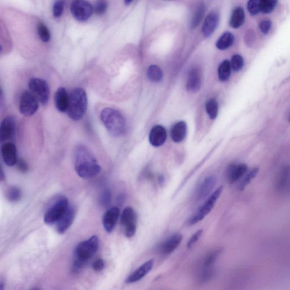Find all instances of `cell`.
Instances as JSON below:
<instances>
[{"instance_id":"obj_31","label":"cell","mask_w":290,"mask_h":290,"mask_svg":"<svg viewBox=\"0 0 290 290\" xmlns=\"http://www.w3.org/2000/svg\"><path fill=\"white\" fill-rule=\"evenodd\" d=\"M206 112L209 118L212 119H215L218 115V103L216 99L212 98L206 102Z\"/></svg>"},{"instance_id":"obj_34","label":"cell","mask_w":290,"mask_h":290,"mask_svg":"<svg viewBox=\"0 0 290 290\" xmlns=\"http://www.w3.org/2000/svg\"><path fill=\"white\" fill-rule=\"evenodd\" d=\"M230 65L231 69L235 72H239V71L242 69L244 66V60L242 56L239 54H235L232 57Z\"/></svg>"},{"instance_id":"obj_37","label":"cell","mask_w":290,"mask_h":290,"mask_svg":"<svg viewBox=\"0 0 290 290\" xmlns=\"http://www.w3.org/2000/svg\"><path fill=\"white\" fill-rule=\"evenodd\" d=\"M21 191L17 187L10 188L7 191V198L11 202H17L21 198Z\"/></svg>"},{"instance_id":"obj_16","label":"cell","mask_w":290,"mask_h":290,"mask_svg":"<svg viewBox=\"0 0 290 290\" xmlns=\"http://www.w3.org/2000/svg\"><path fill=\"white\" fill-rule=\"evenodd\" d=\"M216 183L217 179L213 175L205 178L197 190V199L199 200H202L206 198L208 196L210 195L212 189H214Z\"/></svg>"},{"instance_id":"obj_24","label":"cell","mask_w":290,"mask_h":290,"mask_svg":"<svg viewBox=\"0 0 290 290\" xmlns=\"http://www.w3.org/2000/svg\"><path fill=\"white\" fill-rule=\"evenodd\" d=\"M289 168L284 167L278 175L277 179L276 188L278 192L285 194L289 190Z\"/></svg>"},{"instance_id":"obj_25","label":"cell","mask_w":290,"mask_h":290,"mask_svg":"<svg viewBox=\"0 0 290 290\" xmlns=\"http://www.w3.org/2000/svg\"><path fill=\"white\" fill-rule=\"evenodd\" d=\"M187 124L184 122L175 124L171 130V139L175 142H182L187 134Z\"/></svg>"},{"instance_id":"obj_15","label":"cell","mask_w":290,"mask_h":290,"mask_svg":"<svg viewBox=\"0 0 290 290\" xmlns=\"http://www.w3.org/2000/svg\"><path fill=\"white\" fill-rule=\"evenodd\" d=\"M220 21V16L216 12H211L207 15L202 27V34L206 37L210 36L217 28Z\"/></svg>"},{"instance_id":"obj_40","label":"cell","mask_w":290,"mask_h":290,"mask_svg":"<svg viewBox=\"0 0 290 290\" xmlns=\"http://www.w3.org/2000/svg\"><path fill=\"white\" fill-rule=\"evenodd\" d=\"M111 200V194L110 190L106 189L103 191L101 197V202L103 206H108Z\"/></svg>"},{"instance_id":"obj_13","label":"cell","mask_w":290,"mask_h":290,"mask_svg":"<svg viewBox=\"0 0 290 290\" xmlns=\"http://www.w3.org/2000/svg\"><path fill=\"white\" fill-rule=\"evenodd\" d=\"M75 216L74 207L70 206L68 207L66 211L56 223V229L58 233L63 234L66 232L72 225Z\"/></svg>"},{"instance_id":"obj_41","label":"cell","mask_w":290,"mask_h":290,"mask_svg":"<svg viewBox=\"0 0 290 290\" xmlns=\"http://www.w3.org/2000/svg\"><path fill=\"white\" fill-rule=\"evenodd\" d=\"M272 27V22L270 20H264L261 22L259 28L262 34L267 35L269 33Z\"/></svg>"},{"instance_id":"obj_29","label":"cell","mask_w":290,"mask_h":290,"mask_svg":"<svg viewBox=\"0 0 290 290\" xmlns=\"http://www.w3.org/2000/svg\"><path fill=\"white\" fill-rule=\"evenodd\" d=\"M219 79L221 81H226L230 78L231 67L228 60H224L221 63L218 69Z\"/></svg>"},{"instance_id":"obj_48","label":"cell","mask_w":290,"mask_h":290,"mask_svg":"<svg viewBox=\"0 0 290 290\" xmlns=\"http://www.w3.org/2000/svg\"><path fill=\"white\" fill-rule=\"evenodd\" d=\"M3 94V90L1 88H0V96H1Z\"/></svg>"},{"instance_id":"obj_30","label":"cell","mask_w":290,"mask_h":290,"mask_svg":"<svg viewBox=\"0 0 290 290\" xmlns=\"http://www.w3.org/2000/svg\"><path fill=\"white\" fill-rule=\"evenodd\" d=\"M147 76L153 83H160L163 78L162 69L158 65H152L147 69Z\"/></svg>"},{"instance_id":"obj_20","label":"cell","mask_w":290,"mask_h":290,"mask_svg":"<svg viewBox=\"0 0 290 290\" xmlns=\"http://www.w3.org/2000/svg\"><path fill=\"white\" fill-rule=\"evenodd\" d=\"M153 265H154V260L146 262L128 277L126 283H133L140 281L149 273L152 269Z\"/></svg>"},{"instance_id":"obj_45","label":"cell","mask_w":290,"mask_h":290,"mask_svg":"<svg viewBox=\"0 0 290 290\" xmlns=\"http://www.w3.org/2000/svg\"><path fill=\"white\" fill-rule=\"evenodd\" d=\"M5 179V175L3 171V169L1 165V163H0V182L3 181Z\"/></svg>"},{"instance_id":"obj_5","label":"cell","mask_w":290,"mask_h":290,"mask_svg":"<svg viewBox=\"0 0 290 290\" xmlns=\"http://www.w3.org/2000/svg\"><path fill=\"white\" fill-rule=\"evenodd\" d=\"M223 190V187L221 186L209 196L204 204L200 208L196 214L191 217L189 221L190 225H194V224L201 222L209 214L213 207H215L217 201L220 198Z\"/></svg>"},{"instance_id":"obj_12","label":"cell","mask_w":290,"mask_h":290,"mask_svg":"<svg viewBox=\"0 0 290 290\" xmlns=\"http://www.w3.org/2000/svg\"><path fill=\"white\" fill-rule=\"evenodd\" d=\"M15 119L8 117L0 124V142H4L13 139L15 132Z\"/></svg>"},{"instance_id":"obj_3","label":"cell","mask_w":290,"mask_h":290,"mask_svg":"<svg viewBox=\"0 0 290 290\" xmlns=\"http://www.w3.org/2000/svg\"><path fill=\"white\" fill-rule=\"evenodd\" d=\"M87 107V98L85 91L76 88L69 95V102L67 110L68 117L74 121H78L84 117Z\"/></svg>"},{"instance_id":"obj_43","label":"cell","mask_w":290,"mask_h":290,"mask_svg":"<svg viewBox=\"0 0 290 290\" xmlns=\"http://www.w3.org/2000/svg\"><path fill=\"white\" fill-rule=\"evenodd\" d=\"M92 267L94 270L100 272L105 267V262H104V261L101 259H98L93 263Z\"/></svg>"},{"instance_id":"obj_44","label":"cell","mask_w":290,"mask_h":290,"mask_svg":"<svg viewBox=\"0 0 290 290\" xmlns=\"http://www.w3.org/2000/svg\"><path fill=\"white\" fill-rule=\"evenodd\" d=\"M16 164H17V167L20 171L26 172L28 171V166H27L26 162L23 160V159H19V160H17Z\"/></svg>"},{"instance_id":"obj_17","label":"cell","mask_w":290,"mask_h":290,"mask_svg":"<svg viewBox=\"0 0 290 290\" xmlns=\"http://www.w3.org/2000/svg\"><path fill=\"white\" fill-rule=\"evenodd\" d=\"M167 139V132L162 125H156L153 127L149 134V141L151 145L154 147L162 146Z\"/></svg>"},{"instance_id":"obj_32","label":"cell","mask_w":290,"mask_h":290,"mask_svg":"<svg viewBox=\"0 0 290 290\" xmlns=\"http://www.w3.org/2000/svg\"><path fill=\"white\" fill-rule=\"evenodd\" d=\"M259 172V169L258 168H255L251 169L248 173H245V176L242 180V183L240 184V190H243L247 187V186L251 182L252 180L255 178Z\"/></svg>"},{"instance_id":"obj_35","label":"cell","mask_w":290,"mask_h":290,"mask_svg":"<svg viewBox=\"0 0 290 290\" xmlns=\"http://www.w3.org/2000/svg\"><path fill=\"white\" fill-rule=\"evenodd\" d=\"M212 267H207L204 266L202 267L199 277L200 282L204 283L211 280V278L213 276V274H214V270H213Z\"/></svg>"},{"instance_id":"obj_42","label":"cell","mask_w":290,"mask_h":290,"mask_svg":"<svg viewBox=\"0 0 290 290\" xmlns=\"http://www.w3.org/2000/svg\"><path fill=\"white\" fill-rule=\"evenodd\" d=\"M203 233V229H199L195 234L193 235V236L189 239L187 244L188 248H190L192 247L195 244L198 242L199 238L201 237V235Z\"/></svg>"},{"instance_id":"obj_23","label":"cell","mask_w":290,"mask_h":290,"mask_svg":"<svg viewBox=\"0 0 290 290\" xmlns=\"http://www.w3.org/2000/svg\"><path fill=\"white\" fill-rule=\"evenodd\" d=\"M54 102L57 110L61 112H67L68 102L69 95L64 87H59L54 95Z\"/></svg>"},{"instance_id":"obj_1","label":"cell","mask_w":290,"mask_h":290,"mask_svg":"<svg viewBox=\"0 0 290 290\" xmlns=\"http://www.w3.org/2000/svg\"><path fill=\"white\" fill-rule=\"evenodd\" d=\"M74 157L75 171L80 177L89 179L101 172V166L86 147L83 146L76 147Z\"/></svg>"},{"instance_id":"obj_28","label":"cell","mask_w":290,"mask_h":290,"mask_svg":"<svg viewBox=\"0 0 290 290\" xmlns=\"http://www.w3.org/2000/svg\"><path fill=\"white\" fill-rule=\"evenodd\" d=\"M234 41V35L231 32H226L219 38L216 46L219 50H226L233 45Z\"/></svg>"},{"instance_id":"obj_4","label":"cell","mask_w":290,"mask_h":290,"mask_svg":"<svg viewBox=\"0 0 290 290\" xmlns=\"http://www.w3.org/2000/svg\"><path fill=\"white\" fill-rule=\"evenodd\" d=\"M99 238L96 235L80 243L75 251V260L74 269L78 270L85 266L86 262L94 256L99 248Z\"/></svg>"},{"instance_id":"obj_26","label":"cell","mask_w":290,"mask_h":290,"mask_svg":"<svg viewBox=\"0 0 290 290\" xmlns=\"http://www.w3.org/2000/svg\"><path fill=\"white\" fill-rule=\"evenodd\" d=\"M205 13V5L202 3H200L197 5L190 20V29H195L199 25L204 17Z\"/></svg>"},{"instance_id":"obj_6","label":"cell","mask_w":290,"mask_h":290,"mask_svg":"<svg viewBox=\"0 0 290 290\" xmlns=\"http://www.w3.org/2000/svg\"><path fill=\"white\" fill-rule=\"evenodd\" d=\"M69 207V202L66 197L62 196L49 208L46 212L44 220L48 225L56 224Z\"/></svg>"},{"instance_id":"obj_22","label":"cell","mask_w":290,"mask_h":290,"mask_svg":"<svg viewBox=\"0 0 290 290\" xmlns=\"http://www.w3.org/2000/svg\"><path fill=\"white\" fill-rule=\"evenodd\" d=\"M183 235L176 234L167 239L161 246V252L162 254L168 255L171 254L182 243Z\"/></svg>"},{"instance_id":"obj_36","label":"cell","mask_w":290,"mask_h":290,"mask_svg":"<svg viewBox=\"0 0 290 290\" xmlns=\"http://www.w3.org/2000/svg\"><path fill=\"white\" fill-rule=\"evenodd\" d=\"M38 34L41 40L44 42H48L50 40L51 34L47 27L43 23H40L37 27Z\"/></svg>"},{"instance_id":"obj_39","label":"cell","mask_w":290,"mask_h":290,"mask_svg":"<svg viewBox=\"0 0 290 290\" xmlns=\"http://www.w3.org/2000/svg\"><path fill=\"white\" fill-rule=\"evenodd\" d=\"M108 4L106 0H97L95 5V12L97 14H103L106 12Z\"/></svg>"},{"instance_id":"obj_38","label":"cell","mask_w":290,"mask_h":290,"mask_svg":"<svg viewBox=\"0 0 290 290\" xmlns=\"http://www.w3.org/2000/svg\"><path fill=\"white\" fill-rule=\"evenodd\" d=\"M65 2L64 0H57L53 7V14L54 17H60L63 14Z\"/></svg>"},{"instance_id":"obj_11","label":"cell","mask_w":290,"mask_h":290,"mask_svg":"<svg viewBox=\"0 0 290 290\" xmlns=\"http://www.w3.org/2000/svg\"><path fill=\"white\" fill-rule=\"evenodd\" d=\"M70 10L73 17L80 21L88 20L93 12L91 5L86 0H74L71 5Z\"/></svg>"},{"instance_id":"obj_18","label":"cell","mask_w":290,"mask_h":290,"mask_svg":"<svg viewBox=\"0 0 290 290\" xmlns=\"http://www.w3.org/2000/svg\"><path fill=\"white\" fill-rule=\"evenodd\" d=\"M2 153L5 164L12 167L15 165L17 161V149L14 144L7 142L2 147Z\"/></svg>"},{"instance_id":"obj_46","label":"cell","mask_w":290,"mask_h":290,"mask_svg":"<svg viewBox=\"0 0 290 290\" xmlns=\"http://www.w3.org/2000/svg\"><path fill=\"white\" fill-rule=\"evenodd\" d=\"M133 2V0H124L126 5H129Z\"/></svg>"},{"instance_id":"obj_19","label":"cell","mask_w":290,"mask_h":290,"mask_svg":"<svg viewBox=\"0 0 290 290\" xmlns=\"http://www.w3.org/2000/svg\"><path fill=\"white\" fill-rule=\"evenodd\" d=\"M202 84V75L201 71L198 68L191 69L189 72L187 89L189 92H196L201 88Z\"/></svg>"},{"instance_id":"obj_9","label":"cell","mask_w":290,"mask_h":290,"mask_svg":"<svg viewBox=\"0 0 290 290\" xmlns=\"http://www.w3.org/2000/svg\"><path fill=\"white\" fill-rule=\"evenodd\" d=\"M278 0H249L247 9L252 15L269 14L275 9Z\"/></svg>"},{"instance_id":"obj_8","label":"cell","mask_w":290,"mask_h":290,"mask_svg":"<svg viewBox=\"0 0 290 290\" xmlns=\"http://www.w3.org/2000/svg\"><path fill=\"white\" fill-rule=\"evenodd\" d=\"M121 222L125 236L132 238L137 230V215L133 208L127 207L123 210L121 217Z\"/></svg>"},{"instance_id":"obj_33","label":"cell","mask_w":290,"mask_h":290,"mask_svg":"<svg viewBox=\"0 0 290 290\" xmlns=\"http://www.w3.org/2000/svg\"><path fill=\"white\" fill-rule=\"evenodd\" d=\"M221 253V250L217 249L208 254L205 258L203 266L207 267H212Z\"/></svg>"},{"instance_id":"obj_21","label":"cell","mask_w":290,"mask_h":290,"mask_svg":"<svg viewBox=\"0 0 290 290\" xmlns=\"http://www.w3.org/2000/svg\"><path fill=\"white\" fill-rule=\"evenodd\" d=\"M248 171V166L245 164H238L229 167L227 170V176L229 183L234 184L244 176Z\"/></svg>"},{"instance_id":"obj_10","label":"cell","mask_w":290,"mask_h":290,"mask_svg":"<svg viewBox=\"0 0 290 290\" xmlns=\"http://www.w3.org/2000/svg\"><path fill=\"white\" fill-rule=\"evenodd\" d=\"M39 107L36 96L29 91H25L22 94L20 101V112L26 117L34 114Z\"/></svg>"},{"instance_id":"obj_7","label":"cell","mask_w":290,"mask_h":290,"mask_svg":"<svg viewBox=\"0 0 290 290\" xmlns=\"http://www.w3.org/2000/svg\"><path fill=\"white\" fill-rule=\"evenodd\" d=\"M29 88L38 101L46 105L50 98V87L47 81L39 78H32L29 82Z\"/></svg>"},{"instance_id":"obj_2","label":"cell","mask_w":290,"mask_h":290,"mask_svg":"<svg viewBox=\"0 0 290 290\" xmlns=\"http://www.w3.org/2000/svg\"><path fill=\"white\" fill-rule=\"evenodd\" d=\"M101 119L108 132L113 136H122L127 128V124L123 114L113 108L103 109Z\"/></svg>"},{"instance_id":"obj_49","label":"cell","mask_w":290,"mask_h":290,"mask_svg":"<svg viewBox=\"0 0 290 290\" xmlns=\"http://www.w3.org/2000/svg\"><path fill=\"white\" fill-rule=\"evenodd\" d=\"M2 50H3V48H2V46L0 45V53L2 52Z\"/></svg>"},{"instance_id":"obj_14","label":"cell","mask_w":290,"mask_h":290,"mask_svg":"<svg viewBox=\"0 0 290 290\" xmlns=\"http://www.w3.org/2000/svg\"><path fill=\"white\" fill-rule=\"evenodd\" d=\"M120 215L118 207H112L108 209L103 218V227L108 233H111L115 227Z\"/></svg>"},{"instance_id":"obj_27","label":"cell","mask_w":290,"mask_h":290,"mask_svg":"<svg viewBox=\"0 0 290 290\" xmlns=\"http://www.w3.org/2000/svg\"><path fill=\"white\" fill-rule=\"evenodd\" d=\"M245 14L242 7H237L233 12L229 25L234 29H238L242 26L245 21Z\"/></svg>"},{"instance_id":"obj_47","label":"cell","mask_w":290,"mask_h":290,"mask_svg":"<svg viewBox=\"0 0 290 290\" xmlns=\"http://www.w3.org/2000/svg\"><path fill=\"white\" fill-rule=\"evenodd\" d=\"M4 284L2 280H0V289H3Z\"/></svg>"}]
</instances>
